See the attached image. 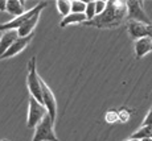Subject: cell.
<instances>
[{
  "mask_svg": "<svg viewBox=\"0 0 152 141\" xmlns=\"http://www.w3.org/2000/svg\"><path fill=\"white\" fill-rule=\"evenodd\" d=\"M127 16V5L126 1L111 0L106 3V9L101 15H97L93 20L85 21L83 25L95 26V28H115L122 24Z\"/></svg>",
  "mask_w": 152,
  "mask_h": 141,
  "instance_id": "cell-1",
  "label": "cell"
},
{
  "mask_svg": "<svg viewBox=\"0 0 152 141\" xmlns=\"http://www.w3.org/2000/svg\"><path fill=\"white\" fill-rule=\"evenodd\" d=\"M28 90L31 92V96H33L39 103H42V92L41 84H40V75L37 74L36 69V57H32L28 62V77H27Z\"/></svg>",
  "mask_w": 152,
  "mask_h": 141,
  "instance_id": "cell-2",
  "label": "cell"
},
{
  "mask_svg": "<svg viewBox=\"0 0 152 141\" xmlns=\"http://www.w3.org/2000/svg\"><path fill=\"white\" fill-rule=\"evenodd\" d=\"M48 5V3L44 1V3H39L37 5H34L32 9L29 11H25L24 13L21 15V16L19 17H15L13 20H11V21H7L4 23V24H0V32H7V31H17V29L20 28L23 24H24L27 20H29L31 17H33L34 15L37 13H41V11L44 8Z\"/></svg>",
  "mask_w": 152,
  "mask_h": 141,
  "instance_id": "cell-3",
  "label": "cell"
},
{
  "mask_svg": "<svg viewBox=\"0 0 152 141\" xmlns=\"http://www.w3.org/2000/svg\"><path fill=\"white\" fill-rule=\"evenodd\" d=\"M53 124H54V121L50 119V116L46 115L37 124L32 141H60L54 133Z\"/></svg>",
  "mask_w": 152,
  "mask_h": 141,
  "instance_id": "cell-4",
  "label": "cell"
},
{
  "mask_svg": "<svg viewBox=\"0 0 152 141\" xmlns=\"http://www.w3.org/2000/svg\"><path fill=\"white\" fill-rule=\"evenodd\" d=\"M127 5V21H138L143 23V24L152 25L151 19L148 17V15L145 13L144 8H143V3L139 0H128L126 1Z\"/></svg>",
  "mask_w": 152,
  "mask_h": 141,
  "instance_id": "cell-5",
  "label": "cell"
},
{
  "mask_svg": "<svg viewBox=\"0 0 152 141\" xmlns=\"http://www.w3.org/2000/svg\"><path fill=\"white\" fill-rule=\"evenodd\" d=\"M48 115L45 105L41 104L31 96L29 98V110H28V119H27V125L28 128H36L37 124Z\"/></svg>",
  "mask_w": 152,
  "mask_h": 141,
  "instance_id": "cell-6",
  "label": "cell"
},
{
  "mask_svg": "<svg viewBox=\"0 0 152 141\" xmlns=\"http://www.w3.org/2000/svg\"><path fill=\"white\" fill-rule=\"evenodd\" d=\"M40 84H41V92H42V103L45 105L46 111H48V115L54 121L56 116H57V100H56V96L53 91L49 89V86L45 83V81L41 77H40Z\"/></svg>",
  "mask_w": 152,
  "mask_h": 141,
  "instance_id": "cell-7",
  "label": "cell"
},
{
  "mask_svg": "<svg viewBox=\"0 0 152 141\" xmlns=\"http://www.w3.org/2000/svg\"><path fill=\"white\" fill-rule=\"evenodd\" d=\"M127 29H128L130 37L135 41L139 39H143V37H151L152 39V25H147L138 21H128Z\"/></svg>",
  "mask_w": 152,
  "mask_h": 141,
  "instance_id": "cell-8",
  "label": "cell"
},
{
  "mask_svg": "<svg viewBox=\"0 0 152 141\" xmlns=\"http://www.w3.org/2000/svg\"><path fill=\"white\" fill-rule=\"evenodd\" d=\"M32 39H33V33L29 34L27 37H17V40L15 41L12 45L10 46V49L0 57V60H7V58H11V57H13V55L21 53L29 45V42L32 41Z\"/></svg>",
  "mask_w": 152,
  "mask_h": 141,
  "instance_id": "cell-9",
  "label": "cell"
},
{
  "mask_svg": "<svg viewBox=\"0 0 152 141\" xmlns=\"http://www.w3.org/2000/svg\"><path fill=\"white\" fill-rule=\"evenodd\" d=\"M152 52V39L151 37H143L135 41V54L136 58H142Z\"/></svg>",
  "mask_w": 152,
  "mask_h": 141,
  "instance_id": "cell-10",
  "label": "cell"
},
{
  "mask_svg": "<svg viewBox=\"0 0 152 141\" xmlns=\"http://www.w3.org/2000/svg\"><path fill=\"white\" fill-rule=\"evenodd\" d=\"M17 37H19L17 31H7L3 33V36L0 37V57L10 49V46L17 40Z\"/></svg>",
  "mask_w": 152,
  "mask_h": 141,
  "instance_id": "cell-11",
  "label": "cell"
},
{
  "mask_svg": "<svg viewBox=\"0 0 152 141\" xmlns=\"http://www.w3.org/2000/svg\"><path fill=\"white\" fill-rule=\"evenodd\" d=\"M39 20H40V13L34 15L33 17H31L29 20H27L24 24L17 29V34H19V37H27V36H29V34L33 33V29L36 28Z\"/></svg>",
  "mask_w": 152,
  "mask_h": 141,
  "instance_id": "cell-12",
  "label": "cell"
},
{
  "mask_svg": "<svg viewBox=\"0 0 152 141\" xmlns=\"http://www.w3.org/2000/svg\"><path fill=\"white\" fill-rule=\"evenodd\" d=\"M86 21V17H85V13H72L70 12L68 16H65L62 19V21L60 23L61 28H65V26L73 25V24H83Z\"/></svg>",
  "mask_w": 152,
  "mask_h": 141,
  "instance_id": "cell-13",
  "label": "cell"
},
{
  "mask_svg": "<svg viewBox=\"0 0 152 141\" xmlns=\"http://www.w3.org/2000/svg\"><path fill=\"white\" fill-rule=\"evenodd\" d=\"M7 12H10L11 15H13L15 17L21 16L25 12L24 9V3L19 1V0H8L7 1Z\"/></svg>",
  "mask_w": 152,
  "mask_h": 141,
  "instance_id": "cell-14",
  "label": "cell"
},
{
  "mask_svg": "<svg viewBox=\"0 0 152 141\" xmlns=\"http://www.w3.org/2000/svg\"><path fill=\"white\" fill-rule=\"evenodd\" d=\"M152 133V127L151 125H144V127H140L136 132H134L130 136V139L132 140H143V139H147V137H151Z\"/></svg>",
  "mask_w": 152,
  "mask_h": 141,
  "instance_id": "cell-15",
  "label": "cell"
},
{
  "mask_svg": "<svg viewBox=\"0 0 152 141\" xmlns=\"http://www.w3.org/2000/svg\"><path fill=\"white\" fill-rule=\"evenodd\" d=\"M85 9H86V3L80 1V0L70 1V11H72V13H85Z\"/></svg>",
  "mask_w": 152,
  "mask_h": 141,
  "instance_id": "cell-16",
  "label": "cell"
},
{
  "mask_svg": "<svg viewBox=\"0 0 152 141\" xmlns=\"http://www.w3.org/2000/svg\"><path fill=\"white\" fill-rule=\"evenodd\" d=\"M57 9L64 17L68 16V15L72 12V11H70V1H68V0H58L57 1Z\"/></svg>",
  "mask_w": 152,
  "mask_h": 141,
  "instance_id": "cell-17",
  "label": "cell"
},
{
  "mask_svg": "<svg viewBox=\"0 0 152 141\" xmlns=\"http://www.w3.org/2000/svg\"><path fill=\"white\" fill-rule=\"evenodd\" d=\"M95 16H97V13H95V1L86 3V9H85V17H86V21L93 20Z\"/></svg>",
  "mask_w": 152,
  "mask_h": 141,
  "instance_id": "cell-18",
  "label": "cell"
},
{
  "mask_svg": "<svg viewBox=\"0 0 152 141\" xmlns=\"http://www.w3.org/2000/svg\"><path fill=\"white\" fill-rule=\"evenodd\" d=\"M106 9V1H95V13L97 15H101L103 11Z\"/></svg>",
  "mask_w": 152,
  "mask_h": 141,
  "instance_id": "cell-19",
  "label": "cell"
},
{
  "mask_svg": "<svg viewBox=\"0 0 152 141\" xmlns=\"http://www.w3.org/2000/svg\"><path fill=\"white\" fill-rule=\"evenodd\" d=\"M144 125H151V127H152V108H151L150 111H148V113L145 115L144 120H143L142 127H144Z\"/></svg>",
  "mask_w": 152,
  "mask_h": 141,
  "instance_id": "cell-20",
  "label": "cell"
},
{
  "mask_svg": "<svg viewBox=\"0 0 152 141\" xmlns=\"http://www.w3.org/2000/svg\"><path fill=\"white\" fill-rule=\"evenodd\" d=\"M5 9H7V1L0 0V11H5Z\"/></svg>",
  "mask_w": 152,
  "mask_h": 141,
  "instance_id": "cell-21",
  "label": "cell"
},
{
  "mask_svg": "<svg viewBox=\"0 0 152 141\" xmlns=\"http://www.w3.org/2000/svg\"><path fill=\"white\" fill-rule=\"evenodd\" d=\"M140 141H152V140H151V137H147V139H143V140H140Z\"/></svg>",
  "mask_w": 152,
  "mask_h": 141,
  "instance_id": "cell-22",
  "label": "cell"
},
{
  "mask_svg": "<svg viewBox=\"0 0 152 141\" xmlns=\"http://www.w3.org/2000/svg\"><path fill=\"white\" fill-rule=\"evenodd\" d=\"M127 141H139V140H132V139H128Z\"/></svg>",
  "mask_w": 152,
  "mask_h": 141,
  "instance_id": "cell-23",
  "label": "cell"
},
{
  "mask_svg": "<svg viewBox=\"0 0 152 141\" xmlns=\"http://www.w3.org/2000/svg\"><path fill=\"white\" fill-rule=\"evenodd\" d=\"M1 141H8V140H1Z\"/></svg>",
  "mask_w": 152,
  "mask_h": 141,
  "instance_id": "cell-24",
  "label": "cell"
},
{
  "mask_svg": "<svg viewBox=\"0 0 152 141\" xmlns=\"http://www.w3.org/2000/svg\"><path fill=\"white\" fill-rule=\"evenodd\" d=\"M151 140H152V133H151Z\"/></svg>",
  "mask_w": 152,
  "mask_h": 141,
  "instance_id": "cell-25",
  "label": "cell"
},
{
  "mask_svg": "<svg viewBox=\"0 0 152 141\" xmlns=\"http://www.w3.org/2000/svg\"><path fill=\"white\" fill-rule=\"evenodd\" d=\"M0 141H1V140H0Z\"/></svg>",
  "mask_w": 152,
  "mask_h": 141,
  "instance_id": "cell-26",
  "label": "cell"
}]
</instances>
